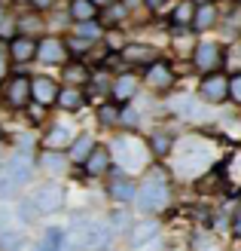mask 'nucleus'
<instances>
[{"label":"nucleus","mask_w":241,"mask_h":251,"mask_svg":"<svg viewBox=\"0 0 241 251\" xmlns=\"http://www.w3.org/2000/svg\"><path fill=\"white\" fill-rule=\"evenodd\" d=\"M58 101H61V107H65V110H77L83 104V95L77 89H65V92H58Z\"/></svg>","instance_id":"b1692460"},{"label":"nucleus","mask_w":241,"mask_h":251,"mask_svg":"<svg viewBox=\"0 0 241 251\" xmlns=\"http://www.w3.org/2000/svg\"><path fill=\"white\" fill-rule=\"evenodd\" d=\"M43 169L52 172V175H61V172L67 169V159L61 156V153H55V150H46V153H43Z\"/></svg>","instance_id":"aec40b11"},{"label":"nucleus","mask_w":241,"mask_h":251,"mask_svg":"<svg viewBox=\"0 0 241 251\" xmlns=\"http://www.w3.org/2000/svg\"><path fill=\"white\" fill-rule=\"evenodd\" d=\"M12 230V211L9 208H0V233Z\"/></svg>","instance_id":"2f4dec72"},{"label":"nucleus","mask_w":241,"mask_h":251,"mask_svg":"<svg viewBox=\"0 0 241 251\" xmlns=\"http://www.w3.org/2000/svg\"><path fill=\"white\" fill-rule=\"evenodd\" d=\"M137 92V80L134 77H119L116 83H113V95L119 98V101H125V98H131Z\"/></svg>","instance_id":"6ab92c4d"},{"label":"nucleus","mask_w":241,"mask_h":251,"mask_svg":"<svg viewBox=\"0 0 241 251\" xmlns=\"http://www.w3.org/2000/svg\"><path fill=\"white\" fill-rule=\"evenodd\" d=\"M159 236V224L156 221H150V224H141V227L134 230V236H131V242L141 248V245H147V242H153Z\"/></svg>","instance_id":"f3484780"},{"label":"nucleus","mask_w":241,"mask_h":251,"mask_svg":"<svg viewBox=\"0 0 241 251\" xmlns=\"http://www.w3.org/2000/svg\"><path fill=\"white\" fill-rule=\"evenodd\" d=\"M168 205V184L165 181H147L141 190H137V208L144 215H156Z\"/></svg>","instance_id":"20e7f679"},{"label":"nucleus","mask_w":241,"mask_h":251,"mask_svg":"<svg viewBox=\"0 0 241 251\" xmlns=\"http://www.w3.org/2000/svg\"><path fill=\"white\" fill-rule=\"evenodd\" d=\"M220 61V46H214V43H201L198 46V52H196V65L201 71H211L214 65Z\"/></svg>","instance_id":"f8f14e48"},{"label":"nucleus","mask_w":241,"mask_h":251,"mask_svg":"<svg viewBox=\"0 0 241 251\" xmlns=\"http://www.w3.org/2000/svg\"><path fill=\"white\" fill-rule=\"evenodd\" d=\"M0 71H3V61H0Z\"/></svg>","instance_id":"58836bf2"},{"label":"nucleus","mask_w":241,"mask_h":251,"mask_svg":"<svg viewBox=\"0 0 241 251\" xmlns=\"http://www.w3.org/2000/svg\"><path fill=\"white\" fill-rule=\"evenodd\" d=\"M229 98H235V101L241 104V74L229 80Z\"/></svg>","instance_id":"7c9ffc66"},{"label":"nucleus","mask_w":241,"mask_h":251,"mask_svg":"<svg viewBox=\"0 0 241 251\" xmlns=\"http://www.w3.org/2000/svg\"><path fill=\"white\" fill-rule=\"evenodd\" d=\"M70 233H77V245L86 248V251H104L110 245V224H101V221H86V218H77L70 221Z\"/></svg>","instance_id":"f03ea898"},{"label":"nucleus","mask_w":241,"mask_h":251,"mask_svg":"<svg viewBox=\"0 0 241 251\" xmlns=\"http://www.w3.org/2000/svg\"><path fill=\"white\" fill-rule=\"evenodd\" d=\"M31 95H34L40 104H52L55 98H58V86L49 80V77H37V80L31 83Z\"/></svg>","instance_id":"6e6552de"},{"label":"nucleus","mask_w":241,"mask_h":251,"mask_svg":"<svg viewBox=\"0 0 241 251\" xmlns=\"http://www.w3.org/2000/svg\"><path fill=\"white\" fill-rule=\"evenodd\" d=\"M12 193H16V184H12V178L6 172H0V199H9Z\"/></svg>","instance_id":"c85d7f7f"},{"label":"nucleus","mask_w":241,"mask_h":251,"mask_svg":"<svg viewBox=\"0 0 241 251\" xmlns=\"http://www.w3.org/2000/svg\"><path fill=\"white\" fill-rule=\"evenodd\" d=\"M214 156V150L208 141H201V138H186V141L180 144V150H177V156H174V166L180 175H198L201 169H208V162Z\"/></svg>","instance_id":"f257e3e1"},{"label":"nucleus","mask_w":241,"mask_h":251,"mask_svg":"<svg viewBox=\"0 0 241 251\" xmlns=\"http://www.w3.org/2000/svg\"><path fill=\"white\" fill-rule=\"evenodd\" d=\"M67 80H70V83H80V80H86V71H83L80 65H73V68H67Z\"/></svg>","instance_id":"473e14b6"},{"label":"nucleus","mask_w":241,"mask_h":251,"mask_svg":"<svg viewBox=\"0 0 241 251\" xmlns=\"http://www.w3.org/2000/svg\"><path fill=\"white\" fill-rule=\"evenodd\" d=\"M40 245L49 248V251H61V248H65V230H61V227H49Z\"/></svg>","instance_id":"412c9836"},{"label":"nucleus","mask_w":241,"mask_h":251,"mask_svg":"<svg viewBox=\"0 0 241 251\" xmlns=\"http://www.w3.org/2000/svg\"><path fill=\"white\" fill-rule=\"evenodd\" d=\"M92 3H110V0H92Z\"/></svg>","instance_id":"c9c22d12"},{"label":"nucleus","mask_w":241,"mask_h":251,"mask_svg":"<svg viewBox=\"0 0 241 251\" xmlns=\"http://www.w3.org/2000/svg\"><path fill=\"white\" fill-rule=\"evenodd\" d=\"M113 156L125 172H141L147 162V147L137 141V138H116L113 144Z\"/></svg>","instance_id":"7ed1b4c3"},{"label":"nucleus","mask_w":241,"mask_h":251,"mask_svg":"<svg viewBox=\"0 0 241 251\" xmlns=\"http://www.w3.org/2000/svg\"><path fill=\"white\" fill-rule=\"evenodd\" d=\"M37 55H40V61L58 65V61H65V46H61L55 37H49V40H43L40 46H37Z\"/></svg>","instance_id":"9d476101"},{"label":"nucleus","mask_w":241,"mask_h":251,"mask_svg":"<svg viewBox=\"0 0 241 251\" xmlns=\"http://www.w3.org/2000/svg\"><path fill=\"white\" fill-rule=\"evenodd\" d=\"M19 221H24V224H31V221H37V215H40V211H37V205L31 202V199H24V202L19 205Z\"/></svg>","instance_id":"bb28decb"},{"label":"nucleus","mask_w":241,"mask_h":251,"mask_svg":"<svg viewBox=\"0 0 241 251\" xmlns=\"http://www.w3.org/2000/svg\"><path fill=\"white\" fill-rule=\"evenodd\" d=\"M9 178H12V184H28L31 181V159L28 156H12L9 162H6V169H3Z\"/></svg>","instance_id":"0eeeda50"},{"label":"nucleus","mask_w":241,"mask_h":251,"mask_svg":"<svg viewBox=\"0 0 241 251\" xmlns=\"http://www.w3.org/2000/svg\"><path fill=\"white\" fill-rule=\"evenodd\" d=\"M31 202L37 205V211H58L61 202H65V190L58 184H43L40 190L31 196Z\"/></svg>","instance_id":"39448f33"},{"label":"nucleus","mask_w":241,"mask_h":251,"mask_svg":"<svg viewBox=\"0 0 241 251\" xmlns=\"http://www.w3.org/2000/svg\"><path fill=\"white\" fill-rule=\"evenodd\" d=\"M28 95H31V80H24V77H12L9 86H6V98L16 107H22L24 101H28Z\"/></svg>","instance_id":"1a4fd4ad"},{"label":"nucleus","mask_w":241,"mask_h":251,"mask_svg":"<svg viewBox=\"0 0 241 251\" xmlns=\"http://www.w3.org/2000/svg\"><path fill=\"white\" fill-rule=\"evenodd\" d=\"M70 12H73V19H77V22H92L95 19V3H92V0H73V3H70Z\"/></svg>","instance_id":"a211bd4d"},{"label":"nucleus","mask_w":241,"mask_h":251,"mask_svg":"<svg viewBox=\"0 0 241 251\" xmlns=\"http://www.w3.org/2000/svg\"><path fill=\"white\" fill-rule=\"evenodd\" d=\"M37 251H49V248H43V245H40V248H37Z\"/></svg>","instance_id":"4c0bfd02"},{"label":"nucleus","mask_w":241,"mask_h":251,"mask_svg":"<svg viewBox=\"0 0 241 251\" xmlns=\"http://www.w3.org/2000/svg\"><path fill=\"white\" fill-rule=\"evenodd\" d=\"M193 25L201 31V28H208V25H214V6L205 3V6H198V12L193 16Z\"/></svg>","instance_id":"393cba45"},{"label":"nucleus","mask_w":241,"mask_h":251,"mask_svg":"<svg viewBox=\"0 0 241 251\" xmlns=\"http://www.w3.org/2000/svg\"><path fill=\"white\" fill-rule=\"evenodd\" d=\"M125 58H129V61H134V58H150V49H144V46H129V49H125Z\"/></svg>","instance_id":"c756f323"},{"label":"nucleus","mask_w":241,"mask_h":251,"mask_svg":"<svg viewBox=\"0 0 241 251\" xmlns=\"http://www.w3.org/2000/svg\"><path fill=\"white\" fill-rule=\"evenodd\" d=\"M65 144H73V129L70 126H65V123H58V126H52L49 129V135H46V147H65Z\"/></svg>","instance_id":"9b49d317"},{"label":"nucleus","mask_w":241,"mask_h":251,"mask_svg":"<svg viewBox=\"0 0 241 251\" xmlns=\"http://www.w3.org/2000/svg\"><path fill=\"white\" fill-rule=\"evenodd\" d=\"M92 150H95V141H92L88 135H80L77 141L70 144V159H73V162H86Z\"/></svg>","instance_id":"dca6fc26"},{"label":"nucleus","mask_w":241,"mask_h":251,"mask_svg":"<svg viewBox=\"0 0 241 251\" xmlns=\"http://www.w3.org/2000/svg\"><path fill=\"white\" fill-rule=\"evenodd\" d=\"M110 196L119 199V202H125V199H131L137 193H134V184H129V181H113L110 184Z\"/></svg>","instance_id":"5701e85b"},{"label":"nucleus","mask_w":241,"mask_h":251,"mask_svg":"<svg viewBox=\"0 0 241 251\" xmlns=\"http://www.w3.org/2000/svg\"><path fill=\"white\" fill-rule=\"evenodd\" d=\"M186 22H193V6L180 3V6L174 9V25H186Z\"/></svg>","instance_id":"cd10ccee"},{"label":"nucleus","mask_w":241,"mask_h":251,"mask_svg":"<svg viewBox=\"0 0 241 251\" xmlns=\"http://www.w3.org/2000/svg\"><path fill=\"white\" fill-rule=\"evenodd\" d=\"M147 80H150V86H156V89H168L171 86V68L156 61V65L147 71Z\"/></svg>","instance_id":"4468645a"},{"label":"nucleus","mask_w":241,"mask_h":251,"mask_svg":"<svg viewBox=\"0 0 241 251\" xmlns=\"http://www.w3.org/2000/svg\"><path fill=\"white\" fill-rule=\"evenodd\" d=\"M37 3H40V6H46V3H49V0H37Z\"/></svg>","instance_id":"e433bc0d"},{"label":"nucleus","mask_w":241,"mask_h":251,"mask_svg":"<svg viewBox=\"0 0 241 251\" xmlns=\"http://www.w3.org/2000/svg\"><path fill=\"white\" fill-rule=\"evenodd\" d=\"M201 95H205L208 101H223V98H229V80H226L223 74H208L205 83H201Z\"/></svg>","instance_id":"423d86ee"},{"label":"nucleus","mask_w":241,"mask_h":251,"mask_svg":"<svg viewBox=\"0 0 241 251\" xmlns=\"http://www.w3.org/2000/svg\"><path fill=\"white\" fill-rule=\"evenodd\" d=\"M22 242H24V233H22L19 227H12V230H6V233H0V245H3L6 251H19Z\"/></svg>","instance_id":"4be33fe9"},{"label":"nucleus","mask_w":241,"mask_h":251,"mask_svg":"<svg viewBox=\"0 0 241 251\" xmlns=\"http://www.w3.org/2000/svg\"><path fill=\"white\" fill-rule=\"evenodd\" d=\"M110 159H113V156L107 153L104 147H95L92 153H88V159H86V169L92 172V175H101V172H107V169H110Z\"/></svg>","instance_id":"2eb2a0df"},{"label":"nucleus","mask_w":241,"mask_h":251,"mask_svg":"<svg viewBox=\"0 0 241 251\" xmlns=\"http://www.w3.org/2000/svg\"><path fill=\"white\" fill-rule=\"evenodd\" d=\"M153 147H156V153H165V150H168V138H162V132L153 138Z\"/></svg>","instance_id":"72a5a7b5"},{"label":"nucleus","mask_w":241,"mask_h":251,"mask_svg":"<svg viewBox=\"0 0 241 251\" xmlns=\"http://www.w3.org/2000/svg\"><path fill=\"white\" fill-rule=\"evenodd\" d=\"M129 227H131L129 211H113V218H110V230H113V233H122V230H129Z\"/></svg>","instance_id":"a878e982"},{"label":"nucleus","mask_w":241,"mask_h":251,"mask_svg":"<svg viewBox=\"0 0 241 251\" xmlns=\"http://www.w3.org/2000/svg\"><path fill=\"white\" fill-rule=\"evenodd\" d=\"M208 251H217V248H208Z\"/></svg>","instance_id":"ea45409f"},{"label":"nucleus","mask_w":241,"mask_h":251,"mask_svg":"<svg viewBox=\"0 0 241 251\" xmlns=\"http://www.w3.org/2000/svg\"><path fill=\"white\" fill-rule=\"evenodd\" d=\"M37 46L40 43H34L31 37H16V40H12V58L16 61H31L37 55Z\"/></svg>","instance_id":"ddd939ff"},{"label":"nucleus","mask_w":241,"mask_h":251,"mask_svg":"<svg viewBox=\"0 0 241 251\" xmlns=\"http://www.w3.org/2000/svg\"><path fill=\"white\" fill-rule=\"evenodd\" d=\"M201 6H205V0H201Z\"/></svg>","instance_id":"a19ab883"},{"label":"nucleus","mask_w":241,"mask_h":251,"mask_svg":"<svg viewBox=\"0 0 241 251\" xmlns=\"http://www.w3.org/2000/svg\"><path fill=\"white\" fill-rule=\"evenodd\" d=\"M147 3H150V6H159V0H147Z\"/></svg>","instance_id":"f704fd0d"}]
</instances>
